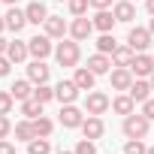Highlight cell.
<instances>
[{
  "label": "cell",
  "instance_id": "cell-42",
  "mask_svg": "<svg viewBox=\"0 0 154 154\" xmlns=\"http://www.w3.org/2000/svg\"><path fill=\"white\" fill-rule=\"evenodd\" d=\"M3 30H6V18H0V36H3Z\"/></svg>",
  "mask_w": 154,
  "mask_h": 154
},
{
  "label": "cell",
  "instance_id": "cell-28",
  "mask_svg": "<svg viewBox=\"0 0 154 154\" xmlns=\"http://www.w3.org/2000/svg\"><path fill=\"white\" fill-rule=\"evenodd\" d=\"M33 130H36V136H51L54 133V121L51 118H45V115H39V118H33Z\"/></svg>",
  "mask_w": 154,
  "mask_h": 154
},
{
  "label": "cell",
  "instance_id": "cell-30",
  "mask_svg": "<svg viewBox=\"0 0 154 154\" xmlns=\"http://www.w3.org/2000/svg\"><path fill=\"white\" fill-rule=\"evenodd\" d=\"M88 6H91V0H66V9H69L72 18L75 15H88Z\"/></svg>",
  "mask_w": 154,
  "mask_h": 154
},
{
  "label": "cell",
  "instance_id": "cell-41",
  "mask_svg": "<svg viewBox=\"0 0 154 154\" xmlns=\"http://www.w3.org/2000/svg\"><path fill=\"white\" fill-rule=\"evenodd\" d=\"M145 9H148V15H154V0H145Z\"/></svg>",
  "mask_w": 154,
  "mask_h": 154
},
{
  "label": "cell",
  "instance_id": "cell-18",
  "mask_svg": "<svg viewBox=\"0 0 154 154\" xmlns=\"http://www.w3.org/2000/svg\"><path fill=\"white\" fill-rule=\"evenodd\" d=\"M24 15H27V24H42L45 18H48V9H45V3H39V0H33V3H27L24 6Z\"/></svg>",
  "mask_w": 154,
  "mask_h": 154
},
{
  "label": "cell",
  "instance_id": "cell-31",
  "mask_svg": "<svg viewBox=\"0 0 154 154\" xmlns=\"http://www.w3.org/2000/svg\"><path fill=\"white\" fill-rule=\"evenodd\" d=\"M33 97H36L39 103H51V100H54V88H51L48 82H45V85H36V88H33Z\"/></svg>",
  "mask_w": 154,
  "mask_h": 154
},
{
  "label": "cell",
  "instance_id": "cell-2",
  "mask_svg": "<svg viewBox=\"0 0 154 154\" xmlns=\"http://www.w3.org/2000/svg\"><path fill=\"white\" fill-rule=\"evenodd\" d=\"M121 130H124V136H127V139H145V136H148V130H151V121H148L142 112H133V115H127V118H124Z\"/></svg>",
  "mask_w": 154,
  "mask_h": 154
},
{
  "label": "cell",
  "instance_id": "cell-15",
  "mask_svg": "<svg viewBox=\"0 0 154 154\" xmlns=\"http://www.w3.org/2000/svg\"><path fill=\"white\" fill-rule=\"evenodd\" d=\"M72 82L79 85V91H94L97 72H94V69H88V66H75V72H72Z\"/></svg>",
  "mask_w": 154,
  "mask_h": 154
},
{
  "label": "cell",
  "instance_id": "cell-40",
  "mask_svg": "<svg viewBox=\"0 0 154 154\" xmlns=\"http://www.w3.org/2000/svg\"><path fill=\"white\" fill-rule=\"evenodd\" d=\"M6 48H9V39H3V36H0V54H6Z\"/></svg>",
  "mask_w": 154,
  "mask_h": 154
},
{
  "label": "cell",
  "instance_id": "cell-48",
  "mask_svg": "<svg viewBox=\"0 0 154 154\" xmlns=\"http://www.w3.org/2000/svg\"><path fill=\"white\" fill-rule=\"evenodd\" d=\"M57 3H63V0H57Z\"/></svg>",
  "mask_w": 154,
  "mask_h": 154
},
{
  "label": "cell",
  "instance_id": "cell-21",
  "mask_svg": "<svg viewBox=\"0 0 154 154\" xmlns=\"http://www.w3.org/2000/svg\"><path fill=\"white\" fill-rule=\"evenodd\" d=\"M136 103H145L148 97H151V82L148 79H133V85H130V91H127Z\"/></svg>",
  "mask_w": 154,
  "mask_h": 154
},
{
  "label": "cell",
  "instance_id": "cell-32",
  "mask_svg": "<svg viewBox=\"0 0 154 154\" xmlns=\"http://www.w3.org/2000/svg\"><path fill=\"white\" fill-rule=\"evenodd\" d=\"M124 154H148V145L142 139H127L124 142Z\"/></svg>",
  "mask_w": 154,
  "mask_h": 154
},
{
  "label": "cell",
  "instance_id": "cell-14",
  "mask_svg": "<svg viewBox=\"0 0 154 154\" xmlns=\"http://www.w3.org/2000/svg\"><path fill=\"white\" fill-rule=\"evenodd\" d=\"M91 21H94V30H100V33H112V27L118 24L115 12H109V9H97Z\"/></svg>",
  "mask_w": 154,
  "mask_h": 154
},
{
  "label": "cell",
  "instance_id": "cell-8",
  "mask_svg": "<svg viewBox=\"0 0 154 154\" xmlns=\"http://www.w3.org/2000/svg\"><path fill=\"white\" fill-rule=\"evenodd\" d=\"M54 100H60V106L75 103V100H79V85H75L72 79H60L54 85Z\"/></svg>",
  "mask_w": 154,
  "mask_h": 154
},
{
  "label": "cell",
  "instance_id": "cell-16",
  "mask_svg": "<svg viewBox=\"0 0 154 154\" xmlns=\"http://www.w3.org/2000/svg\"><path fill=\"white\" fill-rule=\"evenodd\" d=\"M3 18H6V30H12V33H21L24 24H27V15H24V9H18V6H9V12H6Z\"/></svg>",
  "mask_w": 154,
  "mask_h": 154
},
{
  "label": "cell",
  "instance_id": "cell-29",
  "mask_svg": "<svg viewBox=\"0 0 154 154\" xmlns=\"http://www.w3.org/2000/svg\"><path fill=\"white\" fill-rule=\"evenodd\" d=\"M115 48H118L115 36H112V33H100V39H97V51H103V54H112Z\"/></svg>",
  "mask_w": 154,
  "mask_h": 154
},
{
  "label": "cell",
  "instance_id": "cell-10",
  "mask_svg": "<svg viewBox=\"0 0 154 154\" xmlns=\"http://www.w3.org/2000/svg\"><path fill=\"white\" fill-rule=\"evenodd\" d=\"M79 130H82V136H85V139H94V142H97V139H103V133H106L103 115H88V118L82 121V127H79Z\"/></svg>",
  "mask_w": 154,
  "mask_h": 154
},
{
  "label": "cell",
  "instance_id": "cell-24",
  "mask_svg": "<svg viewBox=\"0 0 154 154\" xmlns=\"http://www.w3.org/2000/svg\"><path fill=\"white\" fill-rule=\"evenodd\" d=\"M133 57H136V51H133L130 45H118V48L112 51V66H130Z\"/></svg>",
  "mask_w": 154,
  "mask_h": 154
},
{
  "label": "cell",
  "instance_id": "cell-7",
  "mask_svg": "<svg viewBox=\"0 0 154 154\" xmlns=\"http://www.w3.org/2000/svg\"><path fill=\"white\" fill-rule=\"evenodd\" d=\"M91 33H94V21H91L88 15H75V18H72V24H69V36H72L75 42L91 39Z\"/></svg>",
  "mask_w": 154,
  "mask_h": 154
},
{
  "label": "cell",
  "instance_id": "cell-23",
  "mask_svg": "<svg viewBox=\"0 0 154 154\" xmlns=\"http://www.w3.org/2000/svg\"><path fill=\"white\" fill-rule=\"evenodd\" d=\"M112 109H115L118 115H124V118H127V115H133V112H136V100H133L130 94H118V97L112 100Z\"/></svg>",
  "mask_w": 154,
  "mask_h": 154
},
{
  "label": "cell",
  "instance_id": "cell-26",
  "mask_svg": "<svg viewBox=\"0 0 154 154\" xmlns=\"http://www.w3.org/2000/svg\"><path fill=\"white\" fill-rule=\"evenodd\" d=\"M42 106H45V103H39L36 97H27V100H21V115L33 121V118H39V115H42Z\"/></svg>",
  "mask_w": 154,
  "mask_h": 154
},
{
  "label": "cell",
  "instance_id": "cell-34",
  "mask_svg": "<svg viewBox=\"0 0 154 154\" xmlns=\"http://www.w3.org/2000/svg\"><path fill=\"white\" fill-rule=\"evenodd\" d=\"M75 154H97V142L94 139H79V145L72 148Z\"/></svg>",
  "mask_w": 154,
  "mask_h": 154
},
{
  "label": "cell",
  "instance_id": "cell-4",
  "mask_svg": "<svg viewBox=\"0 0 154 154\" xmlns=\"http://www.w3.org/2000/svg\"><path fill=\"white\" fill-rule=\"evenodd\" d=\"M57 121H60L66 130H79V127H82V121H85V112L75 106V103H66V106H60Z\"/></svg>",
  "mask_w": 154,
  "mask_h": 154
},
{
  "label": "cell",
  "instance_id": "cell-35",
  "mask_svg": "<svg viewBox=\"0 0 154 154\" xmlns=\"http://www.w3.org/2000/svg\"><path fill=\"white\" fill-rule=\"evenodd\" d=\"M12 133V121H9V115H0V139H6Z\"/></svg>",
  "mask_w": 154,
  "mask_h": 154
},
{
  "label": "cell",
  "instance_id": "cell-25",
  "mask_svg": "<svg viewBox=\"0 0 154 154\" xmlns=\"http://www.w3.org/2000/svg\"><path fill=\"white\" fill-rule=\"evenodd\" d=\"M12 133H15V139H18V142H30V139L36 136V130H33V121H30V118L18 121V124L12 127Z\"/></svg>",
  "mask_w": 154,
  "mask_h": 154
},
{
  "label": "cell",
  "instance_id": "cell-3",
  "mask_svg": "<svg viewBox=\"0 0 154 154\" xmlns=\"http://www.w3.org/2000/svg\"><path fill=\"white\" fill-rule=\"evenodd\" d=\"M109 106H112L109 94H103V91H88V97H85V112H88V115H106Z\"/></svg>",
  "mask_w": 154,
  "mask_h": 154
},
{
  "label": "cell",
  "instance_id": "cell-9",
  "mask_svg": "<svg viewBox=\"0 0 154 154\" xmlns=\"http://www.w3.org/2000/svg\"><path fill=\"white\" fill-rule=\"evenodd\" d=\"M42 33L51 36V39H63V36L69 33V24L63 21V15H48V18L42 21Z\"/></svg>",
  "mask_w": 154,
  "mask_h": 154
},
{
  "label": "cell",
  "instance_id": "cell-1",
  "mask_svg": "<svg viewBox=\"0 0 154 154\" xmlns=\"http://www.w3.org/2000/svg\"><path fill=\"white\" fill-rule=\"evenodd\" d=\"M54 57H57L60 66H75V63L82 60V48H79V42L69 36V39H60L54 45Z\"/></svg>",
  "mask_w": 154,
  "mask_h": 154
},
{
  "label": "cell",
  "instance_id": "cell-12",
  "mask_svg": "<svg viewBox=\"0 0 154 154\" xmlns=\"http://www.w3.org/2000/svg\"><path fill=\"white\" fill-rule=\"evenodd\" d=\"M130 72L136 75V79H148V75L154 72V57L145 54V51H139V54L133 57V63H130Z\"/></svg>",
  "mask_w": 154,
  "mask_h": 154
},
{
  "label": "cell",
  "instance_id": "cell-36",
  "mask_svg": "<svg viewBox=\"0 0 154 154\" xmlns=\"http://www.w3.org/2000/svg\"><path fill=\"white\" fill-rule=\"evenodd\" d=\"M12 72V60L6 54H0V79H6V75Z\"/></svg>",
  "mask_w": 154,
  "mask_h": 154
},
{
  "label": "cell",
  "instance_id": "cell-19",
  "mask_svg": "<svg viewBox=\"0 0 154 154\" xmlns=\"http://www.w3.org/2000/svg\"><path fill=\"white\" fill-rule=\"evenodd\" d=\"M112 12H115V18L121 24H133V18H136V6L130 3V0H118V3L112 6Z\"/></svg>",
  "mask_w": 154,
  "mask_h": 154
},
{
  "label": "cell",
  "instance_id": "cell-44",
  "mask_svg": "<svg viewBox=\"0 0 154 154\" xmlns=\"http://www.w3.org/2000/svg\"><path fill=\"white\" fill-rule=\"evenodd\" d=\"M3 3H6V6H15V3H18V0H3Z\"/></svg>",
  "mask_w": 154,
  "mask_h": 154
},
{
  "label": "cell",
  "instance_id": "cell-46",
  "mask_svg": "<svg viewBox=\"0 0 154 154\" xmlns=\"http://www.w3.org/2000/svg\"><path fill=\"white\" fill-rule=\"evenodd\" d=\"M57 154H75V151H57Z\"/></svg>",
  "mask_w": 154,
  "mask_h": 154
},
{
  "label": "cell",
  "instance_id": "cell-43",
  "mask_svg": "<svg viewBox=\"0 0 154 154\" xmlns=\"http://www.w3.org/2000/svg\"><path fill=\"white\" fill-rule=\"evenodd\" d=\"M148 30H151V36H154V15H151V21H148Z\"/></svg>",
  "mask_w": 154,
  "mask_h": 154
},
{
  "label": "cell",
  "instance_id": "cell-5",
  "mask_svg": "<svg viewBox=\"0 0 154 154\" xmlns=\"http://www.w3.org/2000/svg\"><path fill=\"white\" fill-rule=\"evenodd\" d=\"M151 30L148 27H130V33H127V45L139 54V51H148V45H151Z\"/></svg>",
  "mask_w": 154,
  "mask_h": 154
},
{
  "label": "cell",
  "instance_id": "cell-22",
  "mask_svg": "<svg viewBox=\"0 0 154 154\" xmlns=\"http://www.w3.org/2000/svg\"><path fill=\"white\" fill-rule=\"evenodd\" d=\"M9 94L21 103V100L33 97V82H30V79H15V82H12V88H9Z\"/></svg>",
  "mask_w": 154,
  "mask_h": 154
},
{
  "label": "cell",
  "instance_id": "cell-37",
  "mask_svg": "<svg viewBox=\"0 0 154 154\" xmlns=\"http://www.w3.org/2000/svg\"><path fill=\"white\" fill-rule=\"evenodd\" d=\"M142 115H145L148 121H154V100H151V97H148V100L142 103Z\"/></svg>",
  "mask_w": 154,
  "mask_h": 154
},
{
  "label": "cell",
  "instance_id": "cell-27",
  "mask_svg": "<svg viewBox=\"0 0 154 154\" xmlns=\"http://www.w3.org/2000/svg\"><path fill=\"white\" fill-rule=\"evenodd\" d=\"M27 154H51V142L45 136H33L27 142Z\"/></svg>",
  "mask_w": 154,
  "mask_h": 154
},
{
  "label": "cell",
  "instance_id": "cell-47",
  "mask_svg": "<svg viewBox=\"0 0 154 154\" xmlns=\"http://www.w3.org/2000/svg\"><path fill=\"white\" fill-rule=\"evenodd\" d=\"M148 154H154V145H148Z\"/></svg>",
  "mask_w": 154,
  "mask_h": 154
},
{
  "label": "cell",
  "instance_id": "cell-38",
  "mask_svg": "<svg viewBox=\"0 0 154 154\" xmlns=\"http://www.w3.org/2000/svg\"><path fill=\"white\" fill-rule=\"evenodd\" d=\"M0 154H15V145L9 139H0Z\"/></svg>",
  "mask_w": 154,
  "mask_h": 154
},
{
  "label": "cell",
  "instance_id": "cell-17",
  "mask_svg": "<svg viewBox=\"0 0 154 154\" xmlns=\"http://www.w3.org/2000/svg\"><path fill=\"white\" fill-rule=\"evenodd\" d=\"M6 57H9L12 63H24V60L30 57L27 39H12V42H9V48H6Z\"/></svg>",
  "mask_w": 154,
  "mask_h": 154
},
{
  "label": "cell",
  "instance_id": "cell-20",
  "mask_svg": "<svg viewBox=\"0 0 154 154\" xmlns=\"http://www.w3.org/2000/svg\"><path fill=\"white\" fill-rule=\"evenodd\" d=\"M88 69H94L97 75H106V72L112 69V57H109V54H103V51H97V54H91V57H88Z\"/></svg>",
  "mask_w": 154,
  "mask_h": 154
},
{
  "label": "cell",
  "instance_id": "cell-11",
  "mask_svg": "<svg viewBox=\"0 0 154 154\" xmlns=\"http://www.w3.org/2000/svg\"><path fill=\"white\" fill-rule=\"evenodd\" d=\"M133 79H136V75L130 72V66H115V69H112V75H109L112 88H115V91H121V94H127V91H130Z\"/></svg>",
  "mask_w": 154,
  "mask_h": 154
},
{
  "label": "cell",
  "instance_id": "cell-39",
  "mask_svg": "<svg viewBox=\"0 0 154 154\" xmlns=\"http://www.w3.org/2000/svg\"><path fill=\"white\" fill-rule=\"evenodd\" d=\"M91 6H94V9H109V6H115V3H112V0H91Z\"/></svg>",
  "mask_w": 154,
  "mask_h": 154
},
{
  "label": "cell",
  "instance_id": "cell-6",
  "mask_svg": "<svg viewBox=\"0 0 154 154\" xmlns=\"http://www.w3.org/2000/svg\"><path fill=\"white\" fill-rule=\"evenodd\" d=\"M27 48H30V57H36V60H45V57L54 51L51 36H45V33H36L33 39H27Z\"/></svg>",
  "mask_w": 154,
  "mask_h": 154
},
{
  "label": "cell",
  "instance_id": "cell-13",
  "mask_svg": "<svg viewBox=\"0 0 154 154\" xmlns=\"http://www.w3.org/2000/svg\"><path fill=\"white\" fill-rule=\"evenodd\" d=\"M48 75H51V66H48L45 60H36V57H33V60L27 63V79H30L33 85H45Z\"/></svg>",
  "mask_w": 154,
  "mask_h": 154
},
{
  "label": "cell",
  "instance_id": "cell-45",
  "mask_svg": "<svg viewBox=\"0 0 154 154\" xmlns=\"http://www.w3.org/2000/svg\"><path fill=\"white\" fill-rule=\"evenodd\" d=\"M148 82H151V91H154V72H151V75H148Z\"/></svg>",
  "mask_w": 154,
  "mask_h": 154
},
{
  "label": "cell",
  "instance_id": "cell-33",
  "mask_svg": "<svg viewBox=\"0 0 154 154\" xmlns=\"http://www.w3.org/2000/svg\"><path fill=\"white\" fill-rule=\"evenodd\" d=\"M12 106H15V97H12L9 91H0V115H9Z\"/></svg>",
  "mask_w": 154,
  "mask_h": 154
}]
</instances>
